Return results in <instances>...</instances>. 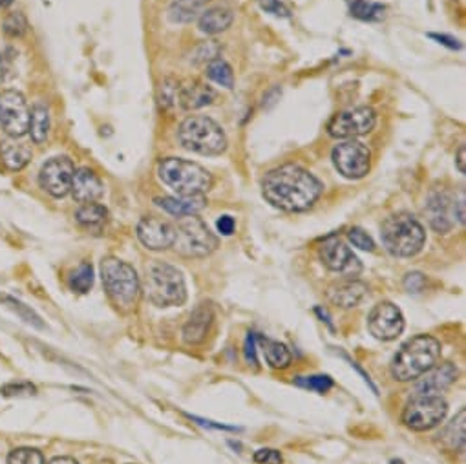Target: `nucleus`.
Listing matches in <instances>:
<instances>
[{
    "mask_svg": "<svg viewBox=\"0 0 466 464\" xmlns=\"http://www.w3.org/2000/svg\"><path fill=\"white\" fill-rule=\"evenodd\" d=\"M324 186L311 172L300 165H282L269 170L261 179V194L273 207L285 212L311 209L322 196Z\"/></svg>",
    "mask_w": 466,
    "mask_h": 464,
    "instance_id": "obj_1",
    "label": "nucleus"
},
{
    "mask_svg": "<svg viewBox=\"0 0 466 464\" xmlns=\"http://www.w3.org/2000/svg\"><path fill=\"white\" fill-rule=\"evenodd\" d=\"M441 357V343L430 336L419 334L402 343L392 362V375L399 382L417 381L437 364Z\"/></svg>",
    "mask_w": 466,
    "mask_h": 464,
    "instance_id": "obj_2",
    "label": "nucleus"
},
{
    "mask_svg": "<svg viewBox=\"0 0 466 464\" xmlns=\"http://www.w3.org/2000/svg\"><path fill=\"white\" fill-rule=\"evenodd\" d=\"M101 278L114 306L121 313L134 311L141 298V282L134 267L110 256L101 261Z\"/></svg>",
    "mask_w": 466,
    "mask_h": 464,
    "instance_id": "obj_3",
    "label": "nucleus"
},
{
    "mask_svg": "<svg viewBox=\"0 0 466 464\" xmlns=\"http://www.w3.org/2000/svg\"><path fill=\"white\" fill-rule=\"evenodd\" d=\"M159 179L177 196H203L212 189V176L198 163L181 158H165L158 165Z\"/></svg>",
    "mask_w": 466,
    "mask_h": 464,
    "instance_id": "obj_4",
    "label": "nucleus"
},
{
    "mask_svg": "<svg viewBox=\"0 0 466 464\" xmlns=\"http://www.w3.org/2000/svg\"><path fill=\"white\" fill-rule=\"evenodd\" d=\"M381 238L386 251L397 258H410L419 254L425 247L426 232L419 219L408 212L393 214L381 228Z\"/></svg>",
    "mask_w": 466,
    "mask_h": 464,
    "instance_id": "obj_5",
    "label": "nucleus"
},
{
    "mask_svg": "<svg viewBox=\"0 0 466 464\" xmlns=\"http://www.w3.org/2000/svg\"><path fill=\"white\" fill-rule=\"evenodd\" d=\"M145 291L150 302L158 307L183 306L186 300L183 274L163 261H150L146 265Z\"/></svg>",
    "mask_w": 466,
    "mask_h": 464,
    "instance_id": "obj_6",
    "label": "nucleus"
},
{
    "mask_svg": "<svg viewBox=\"0 0 466 464\" xmlns=\"http://www.w3.org/2000/svg\"><path fill=\"white\" fill-rule=\"evenodd\" d=\"M177 139L183 149L201 156H219L227 149L224 128L207 116H191L179 125Z\"/></svg>",
    "mask_w": 466,
    "mask_h": 464,
    "instance_id": "obj_7",
    "label": "nucleus"
},
{
    "mask_svg": "<svg viewBox=\"0 0 466 464\" xmlns=\"http://www.w3.org/2000/svg\"><path fill=\"white\" fill-rule=\"evenodd\" d=\"M174 228L176 238L172 247L185 258H205L218 247V238L198 216H183Z\"/></svg>",
    "mask_w": 466,
    "mask_h": 464,
    "instance_id": "obj_8",
    "label": "nucleus"
},
{
    "mask_svg": "<svg viewBox=\"0 0 466 464\" xmlns=\"http://www.w3.org/2000/svg\"><path fill=\"white\" fill-rule=\"evenodd\" d=\"M448 404L441 395H413L402 411V423L413 432H428L446 417Z\"/></svg>",
    "mask_w": 466,
    "mask_h": 464,
    "instance_id": "obj_9",
    "label": "nucleus"
},
{
    "mask_svg": "<svg viewBox=\"0 0 466 464\" xmlns=\"http://www.w3.org/2000/svg\"><path fill=\"white\" fill-rule=\"evenodd\" d=\"M377 125V111L369 107L351 108L331 117L327 123V134L335 139H355L366 135Z\"/></svg>",
    "mask_w": 466,
    "mask_h": 464,
    "instance_id": "obj_10",
    "label": "nucleus"
},
{
    "mask_svg": "<svg viewBox=\"0 0 466 464\" xmlns=\"http://www.w3.org/2000/svg\"><path fill=\"white\" fill-rule=\"evenodd\" d=\"M32 110L28 101L17 90L0 92V126L10 137H22L29 132Z\"/></svg>",
    "mask_w": 466,
    "mask_h": 464,
    "instance_id": "obj_11",
    "label": "nucleus"
},
{
    "mask_svg": "<svg viewBox=\"0 0 466 464\" xmlns=\"http://www.w3.org/2000/svg\"><path fill=\"white\" fill-rule=\"evenodd\" d=\"M331 159L338 174L348 179H362L371 167V152L360 141H344L333 149Z\"/></svg>",
    "mask_w": 466,
    "mask_h": 464,
    "instance_id": "obj_12",
    "label": "nucleus"
},
{
    "mask_svg": "<svg viewBox=\"0 0 466 464\" xmlns=\"http://www.w3.org/2000/svg\"><path fill=\"white\" fill-rule=\"evenodd\" d=\"M74 174V161L66 156H57L42 165L39 172V183H41V189H44L53 198H64L71 191Z\"/></svg>",
    "mask_w": 466,
    "mask_h": 464,
    "instance_id": "obj_13",
    "label": "nucleus"
},
{
    "mask_svg": "<svg viewBox=\"0 0 466 464\" xmlns=\"http://www.w3.org/2000/svg\"><path fill=\"white\" fill-rule=\"evenodd\" d=\"M320 260L327 269L342 274L345 278H353L362 271L359 258L353 254V251L342 242L341 238L331 236L322 243Z\"/></svg>",
    "mask_w": 466,
    "mask_h": 464,
    "instance_id": "obj_14",
    "label": "nucleus"
},
{
    "mask_svg": "<svg viewBox=\"0 0 466 464\" xmlns=\"http://www.w3.org/2000/svg\"><path fill=\"white\" fill-rule=\"evenodd\" d=\"M368 327L375 339L390 342L395 340L404 329V316L395 303L381 302L373 307L368 318Z\"/></svg>",
    "mask_w": 466,
    "mask_h": 464,
    "instance_id": "obj_15",
    "label": "nucleus"
},
{
    "mask_svg": "<svg viewBox=\"0 0 466 464\" xmlns=\"http://www.w3.org/2000/svg\"><path fill=\"white\" fill-rule=\"evenodd\" d=\"M137 238L150 251H165L172 247L176 238V228L168 221L159 218H143L137 225Z\"/></svg>",
    "mask_w": 466,
    "mask_h": 464,
    "instance_id": "obj_16",
    "label": "nucleus"
},
{
    "mask_svg": "<svg viewBox=\"0 0 466 464\" xmlns=\"http://www.w3.org/2000/svg\"><path fill=\"white\" fill-rule=\"evenodd\" d=\"M426 214H428L432 228L441 234H446L453 227V218H455V201L450 200L446 192H434L430 196L428 205H426Z\"/></svg>",
    "mask_w": 466,
    "mask_h": 464,
    "instance_id": "obj_17",
    "label": "nucleus"
},
{
    "mask_svg": "<svg viewBox=\"0 0 466 464\" xmlns=\"http://www.w3.org/2000/svg\"><path fill=\"white\" fill-rule=\"evenodd\" d=\"M457 381V367L453 364L446 362L441 367H432L430 371L423 375L417 385H415V395H439L448 390L453 382Z\"/></svg>",
    "mask_w": 466,
    "mask_h": 464,
    "instance_id": "obj_18",
    "label": "nucleus"
},
{
    "mask_svg": "<svg viewBox=\"0 0 466 464\" xmlns=\"http://www.w3.org/2000/svg\"><path fill=\"white\" fill-rule=\"evenodd\" d=\"M366 293H368L366 283L348 278L338 283H333L331 287L327 289V300L333 306L341 307V309H351V307H357L362 302Z\"/></svg>",
    "mask_w": 466,
    "mask_h": 464,
    "instance_id": "obj_19",
    "label": "nucleus"
},
{
    "mask_svg": "<svg viewBox=\"0 0 466 464\" xmlns=\"http://www.w3.org/2000/svg\"><path fill=\"white\" fill-rule=\"evenodd\" d=\"M70 192L74 194V200L79 203H95L103 196V182L90 168H79L74 174Z\"/></svg>",
    "mask_w": 466,
    "mask_h": 464,
    "instance_id": "obj_20",
    "label": "nucleus"
},
{
    "mask_svg": "<svg viewBox=\"0 0 466 464\" xmlns=\"http://www.w3.org/2000/svg\"><path fill=\"white\" fill-rule=\"evenodd\" d=\"M212 318H214V315H212L210 306L201 303L200 307H196V309L192 311L189 322L185 324V327H183V339H185V342L191 343V346H196V343L203 342L210 329Z\"/></svg>",
    "mask_w": 466,
    "mask_h": 464,
    "instance_id": "obj_21",
    "label": "nucleus"
},
{
    "mask_svg": "<svg viewBox=\"0 0 466 464\" xmlns=\"http://www.w3.org/2000/svg\"><path fill=\"white\" fill-rule=\"evenodd\" d=\"M158 207L168 214L183 218V216H196L205 209V196H177V198H156Z\"/></svg>",
    "mask_w": 466,
    "mask_h": 464,
    "instance_id": "obj_22",
    "label": "nucleus"
},
{
    "mask_svg": "<svg viewBox=\"0 0 466 464\" xmlns=\"http://www.w3.org/2000/svg\"><path fill=\"white\" fill-rule=\"evenodd\" d=\"M214 90L207 86L205 83H201V81H191L186 86H181V90H179V104L186 111L209 107L210 102L214 101Z\"/></svg>",
    "mask_w": 466,
    "mask_h": 464,
    "instance_id": "obj_23",
    "label": "nucleus"
},
{
    "mask_svg": "<svg viewBox=\"0 0 466 464\" xmlns=\"http://www.w3.org/2000/svg\"><path fill=\"white\" fill-rule=\"evenodd\" d=\"M0 161L6 170L19 172L32 161V149L20 143H2L0 144Z\"/></svg>",
    "mask_w": 466,
    "mask_h": 464,
    "instance_id": "obj_24",
    "label": "nucleus"
},
{
    "mask_svg": "<svg viewBox=\"0 0 466 464\" xmlns=\"http://www.w3.org/2000/svg\"><path fill=\"white\" fill-rule=\"evenodd\" d=\"M233 11L227 8H210L200 15V32L207 33V35H216L221 33L233 24Z\"/></svg>",
    "mask_w": 466,
    "mask_h": 464,
    "instance_id": "obj_25",
    "label": "nucleus"
},
{
    "mask_svg": "<svg viewBox=\"0 0 466 464\" xmlns=\"http://www.w3.org/2000/svg\"><path fill=\"white\" fill-rule=\"evenodd\" d=\"M256 342L260 343L261 353L266 357L267 364L270 367H275V369H285V367H289L291 360H293V355L287 349V346L278 340H270V339H256Z\"/></svg>",
    "mask_w": 466,
    "mask_h": 464,
    "instance_id": "obj_26",
    "label": "nucleus"
},
{
    "mask_svg": "<svg viewBox=\"0 0 466 464\" xmlns=\"http://www.w3.org/2000/svg\"><path fill=\"white\" fill-rule=\"evenodd\" d=\"M205 6L207 0H174L168 8V19L179 24L192 22L205 11Z\"/></svg>",
    "mask_w": 466,
    "mask_h": 464,
    "instance_id": "obj_27",
    "label": "nucleus"
},
{
    "mask_svg": "<svg viewBox=\"0 0 466 464\" xmlns=\"http://www.w3.org/2000/svg\"><path fill=\"white\" fill-rule=\"evenodd\" d=\"M50 134V110L44 102H35L29 117V135L35 144H41L48 139Z\"/></svg>",
    "mask_w": 466,
    "mask_h": 464,
    "instance_id": "obj_28",
    "label": "nucleus"
},
{
    "mask_svg": "<svg viewBox=\"0 0 466 464\" xmlns=\"http://www.w3.org/2000/svg\"><path fill=\"white\" fill-rule=\"evenodd\" d=\"M465 426H466V409H461V414L453 418L452 423L448 424L446 430L441 433V444L448 448L450 451L459 450L462 451L465 448Z\"/></svg>",
    "mask_w": 466,
    "mask_h": 464,
    "instance_id": "obj_29",
    "label": "nucleus"
},
{
    "mask_svg": "<svg viewBox=\"0 0 466 464\" xmlns=\"http://www.w3.org/2000/svg\"><path fill=\"white\" fill-rule=\"evenodd\" d=\"M0 306H4L6 309H10L13 315H17L22 322H26L28 325H33V327H37V329H42L44 324H42V318L37 315V313L33 311L32 307L22 303L20 300H17L11 294L0 293Z\"/></svg>",
    "mask_w": 466,
    "mask_h": 464,
    "instance_id": "obj_30",
    "label": "nucleus"
},
{
    "mask_svg": "<svg viewBox=\"0 0 466 464\" xmlns=\"http://www.w3.org/2000/svg\"><path fill=\"white\" fill-rule=\"evenodd\" d=\"M350 13L364 22H378L386 17V6L369 0H351Z\"/></svg>",
    "mask_w": 466,
    "mask_h": 464,
    "instance_id": "obj_31",
    "label": "nucleus"
},
{
    "mask_svg": "<svg viewBox=\"0 0 466 464\" xmlns=\"http://www.w3.org/2000/svg\"><path fill=\"white\" fill-rule=\"evenodd\" d=\"M107 218L108 210L99 203H84L75 212V219L83 227H99L107 221Z\"/></svg>",
    "mask_w": 466,
    "mask_h": 464,
    "instance_id": "obj_32",
    "label": "nucleus"
},
{
    "mask_svg": "<svg viewBox=\"0 0 466 464\" xmlns=\"http://www.w3.org/2000/svg\"><path fill=\"white\" fill-rule=\"evenodd\" d=\"M205 74L210 81H214L216 84L224 86V88L231 90L234 86L233 68H231L228 62H225L224 59H212V61L207 64Z\"/></svg>",
    "mask_w": 466,
    "mask_h": 464,
    "instance_id": "obj_33",
    "label": "nucleus"
},
{
    "mask_svg": "<svg viewBox=\"0 0 466 464\" xmlns=\"http://www.w3.org/2000/svg\"><path fill=\"white\" fill-rule=\"evenodd\" d=\"M68 285L74 293H88L93 285V269L92 265L83 261L75 271H71L70 278H68Z\"/></svg>",
    "mask_w": 466,
    "mask_h": 464,
    "instance_id": "obj_34",
    "label": "nucleus"
},
{
    "mask_svg": "<svg viewBox=\"0 0 466 464\" xmlns=\"http://www.w3.org/2000/svg\"><path fill=\"white\" fill-rule=\"evenodd\" d=\"M179 90H181L179 81L172 79V77H167V79L161 83V86H159V107L165 108V110H170V108L177 107V104H179Z\"/></svg>",
    "mask_w": 466,
    "mask_h": 464,
    "instance_id": "obj_35",
    "label": "nucleus"
},
{
    "mask_svg": "<svg viewBox=\"0 0 466 464\" xmlns=\"http://www.w3.org/2000/svg\"><path fill=\"white\" fill-rule=\"evenodd\" d=\"M4 33L11 39H20L28 33V20L20 11L10 13L4 20Z\"/></svg>",
    "mask_w": 466,
    "mask_h": 464,
    "instance_id": "obj_36",
    "label": "nucleus"
},
{
    "mask_svg": "<svg viewBox=\"0 0 466 464\" xmlns=\"http://www.w3.org/2000/svg\"><path fill=\"white\" fill-rule=\"evenodd\" d=\"M296 385L306 388V390L317 391V393H326L333 388V378L327 375H311V376H299Z\"/></svg>",
    "mask_w": 466,
    "mask_h": 464,
    "instance_id": "obj_37",
    "label": "nucleus"
},
{
    "mask_svg": "<svg viewBox=\"0 0 466 464\" xmlns=\"http://www.w3.org/2000/svg\"><path fill=\"white\" fill-rule=\"evenodd\" d=\"M8 464H44V457L33 448H17L8 457Z\"/></svg>",
    "mask_w": 466,
    "mask_h": 464,
    "instance_id": "obj_38",
    "label": "nucleus"
},
{
    "mask_svg": "<svg viewBox=\"0 0 466 464\" xmlns=\"http://www.w3.org/2000/svg\"><path fill=\"white\" fill-rule=\"evenodd\" d=\"M37 393V388L29 382H10L0 385V395L4 397H32Z\"/></svg>",
    "mask_w": 466,
    "mask_h": 464,
    "instance_id": "obj_39",
    "label": "nucleus"
},
{
    "mask_svg": "<svg viewBox=\"0 0 466 464\" xmlns=\"http://www.w3.org/2000/svg\"><path fill=\"white\" fill-rule=\"evenodd\" d=\"M348 238H350V242L353 243L355 247H359L362 251H375V242H373L368 232H364L362 228H351V231L348 232Z\"/></svg>",
    "mask_w": 466,
    "mask_h": 464,
    "instance_id": "obj_40",
    "label": "nucleus"
},
{
    "mask_svg": "<svg viewBox=\"0 0 466 464\" xmlns=\"http://www.w3.org/2000/svg\"><path fill=\"white\" fill-rule=\"evenodd\" d=\"M261 10L266 13L275 15V17H282V19H287L289 17V8L285 4H282L280 0H260Z\"/></svg>",
    "mask_w": 466,
    "mask_h": 464,
    "instance_id": "obj_41",
    "label": "nucleus"
},
{
    "mask_svg": "<svg viewBox=\"0 0 466 464\" xmlns=\"http://www.w3.org/2000/svg\"><path fill=\"white\" fill-rule=\"evenodd\" d=\"M254 460L258 464H282V453L278 450H270V448H263V450H258L254 453Z\"/></svg>",
    "mask_w": 466,
    "mask_h": 464,
    "instance_id": "obj_42",
    "label": "nucleus"
},
{
    "mask_svg": "<svg viewBox=\"0 0 466 464\" xmlns=\"http://www.w3.org/2000/svg\"><path fill=\"white\" fill-rule=\"evenodd\" d=\"M425 276L420 273H411L406 276L404 280V287L410 291V293H419V291H423V287H425Z\"/></svg>",
    "mask_w": 466,
    "mask_h": 464,
    "instance_id": "obj_43",
    "label": "nucleus"
},
{
    "mask_svg": "<svg viewBox=\"0 0 466 464\" xmlns=\"http://www.w3.org/2000/svg\"><path fill=\"white\" fill-rule=\"evenodd\" d=\"M245 358H247L249 366H256V334L249 333L247 342H245Z\"/></svg>",
    "mask_w": 466,
    "mask_h": 464,
    "instance_id": "obj_44",
    "label": "nucleus"
},
{
    "mask_svg": "<svg viewBox=\"0 0 466 464\" xmlns=\"http://www.w3.org/2000/svg\"><path fill=\"white\" fill-rule=\"evenodd\" d=\"M428 37L437 41L439 44H443V46L450 48V50H461L462 48V44L457 41V39L450 37V35H444V33H441V35H439V33H428Z\"/></svg>",
    "mask_w": 466,
    "mask_h": 464,
    "instance_id": "obj_45",
    "label": "nucleus"
},
{
    "mask_svg": "<svg viewBox=\"0 0 466 464\" xmlns=\"http://www.w3.org/2000/svg\"><path fill=\"white\" fill-rule=\"evenodd\" d=\"M218 231L224 234V236H231L234 232V227H236V223H234V219L231 218V216H219L218 219Z\"/></svg>",
    "mask_w": 466,
    "mask_h": 464,
    "instance_id": "obj_46",
    "label": "nucleus"
},
{
    "mask_svg": "<svg viewBox=\"0 0 466 464\" xmlns=\"http://www.w3.org/2000/svg\"><path fill=\"white\" fill-rule=\"evenodd\" d=\"M457 167H459L461 174H465V172H466V149H465V144H461V146H459V150H457Z\"/></svg>",
    "mask_w": 466,
    "mask_h": 464,
    "instance_id": "obj_47",
    "label": "nucleus"
},
{
    "mask_svg": "<svg viewBox=\"0 0 466 464\" xmlns=\"http://www.w3.org/2000/svg\"><path fill=\"white\" fill-rule=\"evenodd\" d=\"M48 464H79L75 459H71V457H55V459H52Z\"/></svg>",
    "mask_w": 466,
    "mask_h": 464,
    "instance_id": "obj_48",
    "label": "nucleus"
},
{
    "mask_svg": "<svg viewBox=\"0 0 466 464\" xmlns=\"http://www.w3.org/2000/svg\"><path fill=\"white\" fill-rule=\"evenodd\" d=\"M4 77H6V66H4V59L0 55V84H2Z\"/></svg>",
    "mask_w": 466,
    "mask_h": 464,
    "instance_id": "obj_49",
    "label": "nucleus"
},
{
    "mask_svg": "<svg viewBox=\"0 0 466 464\" xmlns=\"http://www.w3.org/2000/svg\"><path fill=\"white\" fill-rule=\"evenodd\" d=\"M13 0H0V8H6V6H10Z\"/></svg>",
    "mask_w": 466,
    "mask_h": 464,
    "instance_id": "obj_50",
    "label": "nucleus"
}]
</instances>
